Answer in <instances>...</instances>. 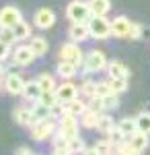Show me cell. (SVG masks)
I'll use <instances>...</instances> for the list:
<instances>
[{
    "label": "cell",
    "mask_w": 150,
    "mask_h": 155,
    "mask_svg": "<svg viewBox=\"0 0 150 155\" xmlns=\"http://www.w3.org/2000/svg\"><path fill=\"white\" fill-rule=\"evenodd\" d=\"M132 155H140V153H138V151H136V153H132Z\"/></svg>",
    "instance_id": "obj_42"
},
{
    "label": "cell",
    "mask_w": 150,
    "mask_h": 155,
    "mask_svg": "<svg viewBox=\"0 0 150 155\" xmlns=\"http://www.w3.org/2000/svg\"><path fill=\"white\" fill-rule=\"evenodd\" d=\"M107 74H109V79H117V77H123L127 79L130 77V71H127V66L123 62H119V60H113V62H109L107 64Z\"/></svg>",
    "instance_id": "obj_20"
},
{
    "label": "cell",
    "mask_w": 150,
    "mask_h": 155,
    "mask_svg": "<svg viewBox=\"0 0 150 155\" xmlns=\"http://www.w3.org/2000/svg\"><path fill=\"white\" fill-rule=\"evenodd\" d=\"M89 4L95 17H105L111 11V0H89Z\"/></svg>",
    "instance_id": "obj_22"
},
{
    "label": "cell",
    "mask_w": 150,
    "mask_h": 155,
    "mask_svg": "<svg viewBox=\"0 0 150 155\" xmlns=\"http://www.w3.org/2000/svg\"><path fill=\"white\" fill-rule=\"evenodd\" d=\"M103 106H105V110H117L119 107V95L117 93H109L107 97H103Z\"/></svg>",
    "instance_id": "obj_35"
},
{
    "label": "cell",
    "mask_w": 150,
    "mask_h": 155,
    "mask_svg": "<svg viewBox=\"0 0 150 155\" xmlns=\"http://www.w3.org/2000/svg\"><path fill=\"white\" fill-rule=\"evenodd\" d=\"M78 93H80L78 85H74L72 81H62V83L58 85V89H56V95H58V99L62 104H68L72 99H76Z\"/></svg>",
    "instance_id": "obj_11"
},
{
    "label": "cell",
    "mask_w": 150,
    "mask_h": 155,
    "mask_svg": "<svg viewBox=\"0 0 150 155\" xmlns=\"http://www.w3.org/2000/svg\"><path fill=\"white\" fill-rule=\"evenodd\" d=\"M0 39H2L4 44H8V46H12V44L17 41V35H14V29H12V27H0Z\"/></svg>",
    "instance_id": "obj_34"
},
{
    "label": "cell",
    "mask_w": 150,
    "mask_h": 155,
    "mask_svg": "<svg viewBox=\"0 0 150 155\" xmlns=\"http://www.w3.org/2000/svg\"><path fill=\"white\" fill-rule=\"evenodd\" d=\"M89 31H91V37L95 39H107L111 33V21L107 17H95L92 15L91 21H89Z\"/></svg>",
    "instance_id": "obj_5"
},
{
    "label": "cell",
    "mask_w": 150,
    "mask_h": 155,
    "mask_svg": "<svg viewBox=\"0 0 150 155\" xmlns=\"http://www.w3.org/2000/svg\"><path fill=\"white\" fill-rule=\"evenodd\" d=\"M41 93H43V91H41V87L37 85V81H31V83L25 85V91H23V95H21V97H23L27 104H31V106H33V104L39 101Z\"/></svg>",
    "instance_id": "obj_18"
},
{
    "label": "cell",
    "mask_w": 150,
    "mask_h": 155,
    "mask_svg": "<svg viewBox=\"0 0 150 155\" xmlns=\"http://www.w3.org/2000/svg\"><path fill=\"white\" fill-rule=\"evenodd\" d=\"M58 58L64 60V62H74V64L82 66V62H84V54H82V50H80V44L66 41V44H62V46H60Z\"/></svg>",
    "instance_id": "obj_4"
},
{
    "label": "cell",
    "mask_w": 150,
    "mask_h": 155,
    "mask_svg": "<svg viewBox=\"0 0 150 155\" xmlns=\"http://www.w3.org/2000/svg\"><path fill=\"white\" fill-rule=\"evenodd\" d=\"M56 72H58V77L62 79V81H72V79H74V77L78 74V64L60 60L58 66H56Z\"/></svg>",
    "instance_id": "obj_15"
},
{
    "label": "cell",
    "mask_w": 150,
    "mask_h": 155,
    "mask_svg": "<svg viewBox=\"0 0 150 155\" xmlns=\"http://www.w3.org/2000/svg\"><path fill=\"white\" fill-rule=\"evenodd\" d=\"M150 134H146V132H134L132 137H127V141H130V145L134 147V151H138V153H142L144 149H148V145H150V139H148Z\"/></svg>",
    "instance_id": "obj_19"
},
{
    "label": "cell",
    "mask_w": 150,
    "mask_h": 155,
    "mask_svg": "<svg viewBox=\"0 0 150 155\" xmlns=\"http://www.w3.org/2000/svg\"><path fill=\"white\" fill-rule=\"evenodd\" d=\"M21 21H23V12L19 6L6 4V6L0 8V27H14Z\"/></svg>",
    "instance_id": "obj_8"
},
{
    "label": "cell",
    "mask_w": 150,
    "mask_h": 155,
    "mask_svg": "<svg viewBox=\"0 0 150 155\" xmlns=\"http://www.w3.org/2000/svg\"><path fill=\"white\" fill-rule=\"evenodd\" d=\"M68 147L72 155H82V151L86 149V143H84V139H80V134L76 137V139H70L68 141Z\"/></svg>",
    "instance_id": "obj_31"
},
{
    "label": "cell",
    "mask_w": 150,
    "mask_h": 155,
    "mask_svg": "<svg viewBox=\"0 0 150 155\" xmlns=\"http://www.w3.org/2000/svg\"><path fill=\"white\" fill-rule=\"evenodd\" d=\"M12 56V50H11V46L8 44H4L2 39H0V64L2 62H6V60Z\"/></svg>",
    "instance_id": "obj_38"
},
{
    "label": "cell",
    "mask_w": 150,
    "mask_h": 155,
    "mask_svg": "<svg viewBox=\"0 0 150 155\" xmlns=\"http://www.w3.org/2000/svg\"><path fill=\"white\" fill-rule=\"evenodd\" d=\"M115 153L117 155H132V153H136L134 151V147L130 145V141H123V143H119V145H115Z\"/></svg>",
    "instance_id": "obj_37"
},
{
    "label": "cell",
    "mask_w": 150,
    "mask_h": 155,
    "mask_svg": "<svg viewBox=\"0 0 150 155\" xmlns=\"http://www.w3.org/2000/svg\"><path fill=\"white\" fill-rule=\"evenodd\" d=\"M89 110V106H86V101H82V99H72V101H68V104H64V114H68V116H74V118L80 120V116Z\"/></svg>",
    "instance_id": "obj_16"
},
{
    "label": "cell",
    "mask_w": 150,
    "mask_h": 155,
    "mask_svg": "<svg viewBox=\"0 0 150 155\" xmlns=\"http://www.w3.org/2000/svg\"><path fill=\"white\" fill-rule=\"evenodd\" d=\"M12 64L14 66H29V64H33L35 62V54H33V50L29 48V44L27 46H17L14 48V52H12Z\"/></svg>",
    "instance_id": "obj_10"
},
{
    "label": "cell",
    "mask_w": 150,
    "mask_h": 155,
    "mask_svg": "<svg viewBox=\"0 0 150 155\" xmlns=\"http://www.w3.org/2000/svg\"><path fill=\"white\" fill-rule=\"evenodd\" d=\"M12 118H14V122L17 124H21V126H27V128H31L35 122V116H33V107H29L27 104L25 106H19L14 107V112H12Z\"/></svg>",
    "instance_id": "obj_12"
},
{
    "label": "cell",
    "mask_w": 150,
    "mask_h": 155,
    "mask_svg": "<svg viewBox=\"0 0 150 155\" xmlns=\"http://www.w3.org/2000/svg\"><path fill=\"white\" fill-rule=\"evenodd\" d=\"M105 137H107V139H109V141H111L113 145H119V143H123V141L127 139L126 134H123V132H121L119 128H117V124H115V126H113V128H111L109 132H107Z\"/></svg>",
    "instance_id": "obj_33"
},
{
    "label": "cell",
    "mask_w": 150,
    "mask_h": 155,
    "mask_svg": "<svg viewBox=\"0 0 150 155\" xmlns=\"http://www.w3.org/2000/svg\"><path fill=\"white\" fill-rule=\"evenodd\" d=\"M35 81H37L39 87H41V91H43V93H47V91H56V89H58V83H56L54 74H49V72H41Z\"/></svg>",
    "instance_id": "obj_21"
},
{
    "label": "cell",
    "mask_w": 150,
    "mask_h": 155,
    "mask_svg": "<svg viewBox=\"0 0 150 155\" xmlns=\"http://www.w3.org/2000/svg\"><path fill=\"white\" fill-rule=\"evenodd\" d=\"M56 130H58V120L56 118L39 120V122H35L33 126H31V137L37 143H43L47 139H52L56 134Z\"/></svg>",
    "instance_id": "obj_2"
},
{
    "label": "cell",
    "mask_w": 150,
    "mask_h": 155,
    "mask_svg": "<svg viewBox=\"0 0 150 155\" xmlns=\"http://www.w3.org/2000/svg\"><path fill=\"white\" fill-rule=\"evenodd\" d=\"M6 74H8V71H6L4 66H0V91L4 89V79H6Z\"/></svg>",
    "instance_id": "obj_39"
},
{
    "label": "cell",
    "mask_w": 150,
    "mask_h": 155,
    "mask_svg": "<svg viewBox=\"0 0 150 155\" xmlns=\"http://www.w3.org/2000/svg\"><path fill=\"white\" fill-rule=\"evenodd\" d=\"M58 134H60V137H64L66 141L76 139V137H78V118L64 114V116L58 120Z\"/></svg>",
    "instance_id": "obj_6"
},
{
    "label": "cell",
    "mask_w": 150,
    "mask_h": 155,
    "mask_svg": "<svg viewBox=\"0 0 150 155\" xmlns=\"http://www.w3.org/2000/svg\"><path fill=\"white\" fill-rule=\"evenodd\" d=\"M25 85H27V81L19 72H8L6 79H4V91L12 97H21L25 91Z\"/></svg>",
    "instance_id": "obj_7"
},
{
    "label": "cell",
    "mask_w": 150,
    "mask_h": 155,
    "mask_svg": "<svg viewBox=\"0 0 150 155\" xmlns=\"http://www.w3.org/2000/svg\"><path fill=\"white\" fill-rule=\"evenodd\" d=\"M95 149H97V153H99V155H113V153H115V145L111 143L109 139H101V141H97Z\"/></svg>",
    "instance_id": "obj_27"
},
{
    "label": "cell",
    "mask_w": 150,
    "mask_h": 155,
    "mask_svg": "<svg viewBox=\"0 0 150 155\" xmlns=\"http://www.w3.org/2000/svg\"><path fill=\"white\" fill-rule=\"evenodd\" d=\"M109 83V87H111V91L113 93H123V91H127V79H123V77H117V79H109L107 81Z\"/></svg>",
    "instance_id": "obj_29"
},
{
    "label": "cell",
    "mask_w": 150,
    "mask_h": 155,
    "mask_svg": "<svg viewBox=\"0 0 150 155\" xmlns=\"http://www.w3.org/2000/svg\"><path fill=\"white\" fill-rule=\"evenodd\" d=\"M113 155H117V153H113Z\"/></svg>",
    "instance_id": "obj_44"
},
{
    "label": "cell",
    "mask_w": 150,
    "mask_h": 155,
    "mask_svg": "<svg viewBox=\"0 0 150 155\" xmlns=\"http://www.w3.org/2000/svg\"><path fill=\"white\" fill-rule=\"evenodd\" d=\"M80 95H84V97H95V89H97V81H92V79H84L80 83Z\"/></svg>",
    "instance_id": "obj_28"
},
{
    "label": "cell",
    "mask_w": 150,
    "mask_h": 155,
    "mask_svg": "<svg viewBox=\"0 0 150 155\" xmlns=\"http://www.w3.org/2000/svg\"><path fill=\"white\" fill-rule=\"evenodd\" d=\"M82 155H99V153H97V149H95V147H86V149L82 151Z\"/></svg>",
    "instance_id": "obj_41"
},
{
    "label": "cell",
    "mask_w": 150,
    "mask_h": 155,
    "mask_svg": "<svg viewBox=\"0 0 150 155\" xmlns=\"http://www.w3.org/2000/svg\"><path fill=\"white\" fill-rule=\"evenodd\" d=\"M31 153H33V151H31L29 147H19V149L14 151V155H31Z\"/></svg>",
    "instance_id": "obj_40"
},
{
    "label": "cell",
    "mask_w": 150,
    "mask_h": 155,
    "mask_svg": "<svg viewBox=\"0 0 150 155\" xmlns=\"http://www.w3.org/2000/svg\"><path fill=\"white\" fill-rule=\"evenodd\" d=\"M130 29H132V21L127 17H123V15H119V17H115L111 21V33L115 37H127Z\"/></svg>",
    "instance_id": "obj_14"
},
{
    "label": "cell",
    "mask_w": 150,
    "mask_h": 155,
    "mask_svg": "<svg viewBox=\"0 0 150 155\" xmlns=\"http://www.w3.org/2000/svg\"><path fill=\"white\" fill-rule=\"evenodd\" d=\"M33 116H35V120L39 122V120H47V118H54L52 116V107L49 106H45V104H41V101H37V104H33Z\"/></svg>",
    "instance_id": "obj_26"
},
{
    "label": "cell",
    "mask_w": 150,
    "mask_h": 155,
    "mask_svg": "<svg viewBox=\"0 0 150 155\" xmlns=\"http://www.w3.org/2000/svg\"><path fill=\"white\" fill-rule=\"evenodd\" d=\"M31 155H41V153H31Z\"/></svg>",
    "instance_id": "obj_43"
},
{
    "label": "cell",
    "mask_w": 150,
    "mask_h": 155,
    "mask_svg": "<svg viewBox=\"0 0 150 155\" xmlns=\"http://www.w3.org/2000/svg\"><path fill=\"white\" fill-rule=\"evenodd\" d=\"M66 17H68L70 23H89L92 17L91 4L89 0H70L68 6H66Z\"/></svg>",
    "instance_id": "obj_1"
},
{
    "label": "cell",
    "mask_w": 150,
    "mask_h": 155,
    "mask_svg": "<svg viewBox=\"0 0 150 155\" xmlns=\"http://www.w3.org/2000/svg\"><path fill=\"white\" fill-rule=\"evenodd\" d=\"M33 25L37 29H52L54 25H56V12L52 11V8H37L33 15Z\"/></svg>",
    "instance_id": "obj_9"
},
{
    "label": "cell",
    "mask_w": 150,
    "mask_h": 155,
    "mask_svg": "<svg viewBox=\"0 0 150 155\" xmlns=\"http://www.w3.org/2000/svg\"><path fill=\"white\" fill-rule=\"evenodd\" d=\"M136 122H138V130L150 134V112H142L136 116Z\"/></svg>",
    "instance_id": "obj_30"
},
{
    "label": "cell",
    "mask_w": 150,
    "mask_h": 155,
    "mask_svg": "<svg viewBox=\"0 0 150 155\" xmlns=\"http://www.w3.org/2000/svg\"><path fill=\"white\" fill-rule=\"evenodd\" d=\"M107 56H105V52L101 50H91V52H86L84 54V62H82V68L84 72H101L107 68Z\"/></svg>",
    "instance_id": "obj_3"
},
{
    "label": "cell",
    "mask_w": 150,
    "mask_h": 155,
    "mask_svg": "<svg viewBox=\"0 0 150 155\" xmlns=\"http://www.w3.org/2000/svg\"><path fill=\"white\" fill-rule=\"evenodd\" d=\"M99 118H101V114L99 112H92V110H86L84 114L80 116V124L84 128H97V124H99Z\"/></svg>",
    "instance_id": "obj_25"
},
{
    "label": "cell",
    "mask_w": 150,
    "mask_h": 155,
    "mask_svg": "<svg viewBox=\"0 0 150 155\" xmlns=\"http://www.w3.org/2000/svg\"><path fill=\"white\" fill-rule=\"evenodd\" d=\"M115 124H113V118L111 116H107V114H101V118H99V124H97V130L107 134V132L111 130Z\"/></svg>",
    "instance_id": "obj_32"
},
{
    "label": "cell",
    "mask_w": 150,
    "mask_h": 155,
    "mask_svg": "<svg viewBox=\"0 0 150 155\" xmlns=\"http://www.w3.org/2000/svg\"><path fill=\"white\" fill-rule=\"evenodd\" d=\"M91 37V31H89V23H72L68 29V39L74 41V44H82Z\"/></svg>",
    "instance_id": "obj_13"
},
{
    "label": "cell",
    "mask_w": 150,
    "mask_h": 155,
    "mask_svg": "<svg viewBox=\"0 0 150 155\" xmlns=\"http://www.w3.org/2000/svg\"><path fill=\"white\" fill-rule=\"evenodd\" d=\"M109 93H113L111 87H109V83H107V81H99V83H97V89H95V97H101V99H103V97H107Z\"/></svg>",
    "instance_id": "obj_36"
},
{
    "label": "cell",
    "mask_w": 150,
    "mask_h": 155,
    "mask_svg": "<svg viewBox=\"0 0 150 155\" xmlns=\"http://www.w3.org/2000/svg\"><path fill=\"white\" fill-rule=\"evenodd\" d=\"M14 35H17V41H23V39H31V23H27V21H21V23H17L14 27Z\"/></svg>",
    "instance_id": "obj_24"
},
{
    "label": "cell",
    "mask_w": 150,
    "mask_h": 155,
    "mask_svg": "<svg viewBox=\"0 0 150 155\" xmlns=\"http://www.w3.org/2000/svg\"><path fill=\"white\" fill-rule=\"evenodd\" d=\"M29 48L33 50L35 58H43V56L47 54V50H49V44H47L45 37H41V35H33L31 39H29Z\"/></svg>",
    "instance_id": "obj_17"
},
{
    "label": "cell",
    "mask_w": 150,
    "mask_h": 155,
    "mask_svg": "<svg viewBox=\"0 0 150 155\" xmlns=\"http://www.w3.org/2000/svg\"><path fill=\"white\" fill-rule=\"evenodd\" d=\"M117 128L126 137H132L134 132H138V122H136V118H121L117 122Z\"/></svg>",
    "instance_id": "obj_23"
}]
</instances>
